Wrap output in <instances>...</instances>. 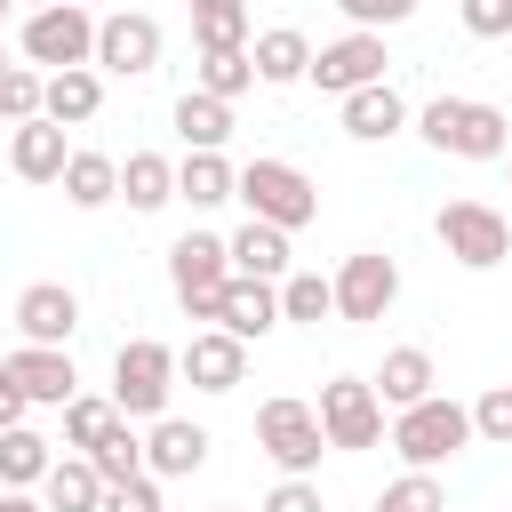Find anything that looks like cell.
<instances>
[{
  "mask_svg": "<svg viewBox=\"0 0 512 512\" xmlns=\"http://www.w3.org/2000/svg\"><path fill=\"white\" fill-rule=\"evenodd\" d=\"M192 40L200 48H248V0H192Z\"/></svg>",
  "mask_w": 512,
  "mask_h": 512,
  "instance_id": "31",
  "label": "cell"
},
{
  "mask_svg": "<svg viewBox=\"0 0 512 512\" xmlns=\"http://www.w3.org/2000/svg\"><path fill=\"white\" fill-rule=\"evenodd\" d=\"M120 200H128L136 216L168 208V200H176V160H168V152H128V160H120Z\"/></svg>",
  "mask_w": 512,
  "mask_h": 512,
  "instance_id": "26",
  "label": "cell"
},
{
  "mask_svg": "<svg viewBox=\"0 0 512 512\" xmlns=\"http://www.w3.org/2000/svg\"><path fill=\"white\" fill-rule=\"evenodd\" d=\"M208 424H192V416H160L152 432H144V472L152 480H192L200 464H208Z\"/></svg>",
  "mask_w": 512,
  "mask_h": 512,
  "instance_id": "16",
  "label": "cell"
},
{
  "mask_svg": "<svg viewBox=\"0 0 512 512\" xmlns=\"http://www.w3.org/2000/svg\"><path fill=\"white\" fill-rule=\"evenodd\" d=\"M0 72H8V56H0Z\"/></svg>",
  "mask_w": 512,
  "mask_h": 512,
  "instance_id": "46",
  "label": "cell"
},
{
  "mask_svg": "<svg viewBox=\"0 0 512 512\" xmlns=\"http://www.w3.org/2000/svg\"><path fill=\"white\" fill-rule=\"evenodd\" d=\"M472 440H496V448H512V384H488V392L472 400Z\"/></svg>",
  "mask_w": 512,
  "mask_h": 512,
  "instance_id": "37",
  "label": "cell"
},
{
  "mask_svg": "<svg viewBox=\"0 0 512 512\" xmlns=\"http://www.w3.org/2000/svg\"><path fill=\"white\" fill-rule=\"evenodd\" d=\"M104 112V72L96 64H80V72H48V104H40V120H56V128H88Z\"/></svg>",
  "mask_w": 512,
  "mask_h": 512,
  "instance_id": "23",
  "label": "cell"
},
{
  "mask_svg": "<svg viewBox=\"0 0 512 512\" xmlns=\"http://www.w3.org/2000/svg\"><path fill=\"white\" fill-rule=\"evenodd\" d=\"M48 472H56V440L48 432H32V424L0 432V488H40Z\"/></svg>",
  "mask_w": 512,
  "mask_h": 512,
  "instance_id": "27",
  "label": "cell"
},
{
  "mask_svg": "<svg viewBox=\"0 0 512 512\" xmlns=\"http://www.w3.org/2000/svg\"><path fill=\"white\" fill-rule=\"evenodd\" d=\"M72 328H80V296H72L64 280H32V288L16 296V336H24V344H64V352H72Z\"/></svg>",
  "mask_w": 512,
  "mask_h": 512,
  "instance_id": "15",
  "label": "cell"
},
{
  "mask_svg": "<svg viewBox=\"0 0 512 512\" xmlns=\"http://www.w3.org/2000/svg\"><path fill=\"white\" fill-rule=\"evenodd\" d=\"M240 208L256 216V224H280V232H304L312 216H320V184L296 168V160H272V152H256L248 168H240Z\"/></svg>",
  "mask_w": 512,
  "mask_h": 512,
  "instance_id": "3",
  "label": "cell"
},
{
  "mask_svg": "<svg viewBox=\"0 0 512 512\" xmlns=\"http://www.w3.org/2000/svg\"><path fill=\"white\" fill-rule=\"evenodd\" d=\"M0 376H8L32 408H64V400H80V368H72L64 344H16V352L0 360Z\"/></svg>",
  "mask_w": 512,
  "mask_h": 512,
  "instance_id": "13",
  "label": "cell"
},
{
  "mask_svg": "<svg viewBox=\"0 0 512 512\" xmlns=\"http://www.w3.org/2000/svg\"><path fill=\"white\" fill-rule=\"evenodd\" d=\"M32 8H48V0H32Z\"/></svg>",
  "mask_w": 512,
  "mask_h": 512,
  "instance_id": "47",
  "label": "cell"
},
{
  "mask_svg": "<svg viewBox=\"0 0 512 512\" xmlns=\"http://www.w3.org/2000/svg\"><path fill=\"white\" fill-rule=\"evenodd\" d=\"M168 288H176L184 320L216 328V312H224V288H232V248H224V232H184V240L168 248Z\"/></svg>",
  "mask_w": 512,
  "mask_h": 512,
  "instance_id": "4",
  "label": "cell"
},
{
  "mask_svg": "<svg viewBox=\"0 0 512 512\" xmlns=\"http://www.w3.org/2000/svg\"><path fill=\"white\" fill-rule=\"evenodd\" d=\"M216 328H224V336H240V344H264V336L280 328V280H240V272H232Z\"/></svg>",
  "mask_w": 512,
  "mask_h": 512,
  "instance_id": "17",
  "label": "cell"
},
{
  "mask_svg": "<svg viewBox=\"0 0 512 512\" xmlns=\"http://www.w3.org/2000/svg\"><path fill=\"white\" fill-rule=\"evenodd\" d=\"M176 200L184 208H224V200H240V168L224 152H184L176 160Z\"/></svg>",
  "mask_w": 512,
  "mask_h": 512,
  "instance_id": "24",
  "label": "cell"
},
{
  "mask_svg": "<svg viewBox=\"0 0 512 512\" xmlns=\"http://www.w3.org/2000/svg\"><path fill=\"white\" fill-rule=\"evenodd\" d=\"M168 120H176L184 152H224V144H232V104H224V96H200V88H184Z\"/></svg>",
  "mask_w": 512,
  "mask_h": 512,
  "instance_id": "25",
  "label": "cell"
},
{
  "mask_svg": "<svg viewBox=\"0 0 512 512\" xmlns=\"http://www.w3.org/2000/svg\"><path fill=\"white\" fill-rule=\"evenodd\" d=\"M504 176H512V152H504Z\"/></svg>",
  "mask_w": 512,
  "mask_h": 512,
  "instance_id": "45",
  "label": "cell"
},
{
  "mask_svg": "<svg viewBox=\"0 0 512 512\" xmlns=\"http://www.w3.org/2000/svg\"><path fill=\"white\" fill-rule=\"evenodd\" d=\"M8 8H16V0H0V24H8Z\"/></svg>",
  "mask_w": 512,
  "mask_h": 512,
  "instance_id": "44",
  "label": "cell"
},
{
  "mask_svg": "<svg viewBox=\"0 0 512 512\" xmlns=\"http://www.w3.org/2000/svg\"><path fill=\"white\" fill-rule=\"evenodd\" d=\"M0 512H48V504H40L32 488H0Z\"/></svg>",
  "mask_w": 512,
  "mask_h": 512,
  "instance_id": "43",
  "label": "cell"
},
{
  "mask_svg": "<svg viewBox=\"0 0 512 512\" xmlns=\"http://www.w3.org/2000/svg\"><path fill=\"white\" fill-rule=\"evenodd\" d=\"M384 64H392V56H384V32H344V40H320V48H312V88L344 104V96L376 88Z\"/></svg>",
  "mask_w": 512,
  "mask_h": 512,
  "instance_id": "11",
  "label": "cell"
},
{
  "mask_svg": "<svg viewBox=\"0 0 512 512\" xmlns=\"http://www.w3.org/2000/svg\"><path fill=\"white\" fill-rule=\"evenodd\" d=\"M336 120H344V136H352V144H384V136H400V128H408V96H400L392 80H376V88L344 96V104H336Z\"/></svg>",
  "mask_w": 512,
  "mask_h": 512,
  "instance_id": "19",
  "label": "cell"
},
{
  "mask_svg": "<svg viewBox=\"0 0 512 512\" xmlns=\"http://www.w3.org/2000/svg\"><path fill=\"white\" fill-rule=\"evenodd\" d=\"M104 512H160V480L136 472V480H120V488H104Z\"/></svg>",
  "mask_w": 512,
  "mask_h": 512,
  "instance_id": "40",
  "label": "cell"
},
{
  "mask_svg": "<svg viewBox=\"0 0 512 512\" xmlns=\"http://www.w3.org/2000/svg\"><path fill=\"white\" fill-rule=\"evenodd\" d=\"M216 512H232V504H216Z\"/></svg>",
  "mask_w": 512,
  "mask_h": 512,
  "instance_id": "48",
  "label": "cell"
},
{
  "mask_svg": "<svg viewBox=\"0 0 512 512\" xmlns=\"http://www.w3.org/2000/svg\"><path fill=\"white\" fill-rule=\"evenodd\" d=\"M88 464L104 472V488H120V480H136V472H144V440L128 432V416H120V424H112V432L88 448Z\"/></svg>",
  "mask_w": 512,
  "mask_h": 512,
  "instance_id": "34",
  "label": "cell"
},
{
  "mask_svg": "<svg viewBox=\"0 0 512 512\" xmlns=\"http://www.w3.org/2000/svg\"><path fill=\"white\" fill-rule=\"evenodd\" d=\"M40 504L48 512H104V472L88 456H56V472L40 480Z\"/></svg>",
  "mask_w": 512,
  "mask_h": 512,
  "instance_id": "28",
  "label": "cell"
},
{
  "mask_svg": "<svg viewBox=\"0 0 512 512\" xmlns=\"http://www.w3.org/2000/svg\"><path fill=\"white\" fill-rule=\"evenodd\" d=\"M40 104H48V72L8 64V72H0V120H8V128H24V120H40Z\"/></svg>",
  "mask_w": 512,
  "mask_h": 512,
  "instance_id": "35",
  "label": "cell"
},
{
  "mask_svg": "<svg viewBox=\"0 0 512 512\" xmlns=\"http://www.w3.org/2000/svg\"><path fill=\"white\" fill-rule=\"evenodd\" d=\"M416 136L448 160H504L512 152V112L488 96H432L416 112Z\"/></svg>",
  "mask_w": 512,
  "mask_h": 512,
  "instance_id": "1",
  "label": "cell"
},
{
  "mask_svg": "<svg viewBox=\"0 0 512 512\" xmlns=\"http://www.w3.org/2000/svg\"><path fill=\"white\" fill-rule=\"evenodd\" d=\"M168 392H176V352L160 336H128L112 352V408L120 416H168Z\"/></svg>",
  "mask_w": 512,
  "mask_h": 512,
  "instance_id": "8",
  "label": "cell"
},
{
  "mask_svg": "<svg viewBox=\"0 0 512 512\" xmlns=\"http://www.w3.org/2000/svg\"><path fill=\"white\" fill-rule=\"evenodd\" d=\"M384 440H392V456H400L408 472H440L448 456H464V448H472V408H464V400H448V392H432V400L400 408Z\"/></svg>",
  "mask_w": 512,
  "mask_h": 512,
  "instance_id": "2",
  "label": "cell"
},
{
  "mask_svg": "<svg viewBox=\"0 0 512 512\" xmlns=\"http://www.w3.org/2000/svg\"><path fill=\"white\" fill-rule=\"evenodd\" d=\"M256 512H328V496H320V480H280Z\"/></svg>",
  "mask_w": 512,
  "mask_h": 512,
  "instance_id": "41",
  "label": "cell"
},
{
  "mask_svg": "<svg viewBox=\"0 0 512 512\" xmlns=\"http://www.w3.org/2000/svg\"><path fill=\"white\" fill-rule=\"evenodd\" d=\"M192 88H200V96H224V104H240V96L256 88V64H248V48H200V72H192Z\"/></svg>",
  "mask_w": 512,
  "mask_h": 512,
  "instance_id": "30",
  "label": "cell"
},
{
  "mask_svg": "<svg viewBox=\"0 0 512 512\" xmlns=\"http://www.w3.org/2000/svg\"><path fill=\"white\" fill-rule=\"evenodd\" d=\"M224 248H232V272L240 280H288L296 264H288V232L280 224H240V232H224Z\"/></svg>",
  "mask_w": 512,
  "mask_h": 512,
  "instance_id": "22",
  "label": "cell"
},
{
  "mask_svg": "<svg viewBox=\"0 0 512 512\" xmlns=\"http://www.w3.org/2000/svg\"><path fill=\"white\" fill-rule=\"evenodd\" d=\"M248 64H256L264 88H296V80H312V40L296 24H272V32L248 40Z\"/></svg>",
  "mask_w": 512,
  "mask_h": 512,
  "instance_id": "21",
  "label": "cell"
},
{
  "mask_svg": "<svg viewBox=\"0 0 512 512\" xmlns=\"http://www.w3.org/2000/svg\"><path fill=\"white\" fill-rule=\"evenodd\" d=\"M176 376H184L192 392H240V376H248V344L224 336V328H192V344L176 352Z\"/></svg>",
  "mask_w": 512,
  "mask_h": 512,
  "instance_id": "14",
  "label": "cell"
},
{
  "mask_svg": "<svg viewBox=\"0 0 512 512\" xmlns=\"http://www.w3.org/2000/svg\"><path fill=\"white\" fill-rule=\"evenodd\" d=\"M280 320H304V328L336 320V288H328L320 272H288V280H280Z\"/></svg>",
  "mask_w": 512,
  "mask_h": 512,
  "instance_id": "32",
  "label": "cell"
},
{
  "mask_svg": "<svg viewBox=\"0 0 512 512\" xmlns=\"http://www.w3.org/2000/svg\"><path fill=\"white\" fill-rule=\"evenodd\" d=\"M96 24L104 16H88L80 0H48V8H32L24 16V64L32 72H80V64H96Z\"/></svg>",
  "mask_w": 512,
  "mask_h": 512,
  "instance_id": "5",
  "label": "cell"
},
{
  "mask_svg": "<svg viewBox=\"0 0 512 512\" xmlns=\"http://www.w3.org/2000/svg\"><path fill=\"white\" fill-rule=\"evenodd\" d=\"M328 288H336V320H344V328H368V320H384V312L400 304V264H392L384 248H352Z\"/></svg>",
  "mask_w": 512,
  "mask_h": 512,
  "instance_id": "10",
  "label": "cell"
},
{
  "mask_svg": "<svg viewBox=\"0 0 512 512\" xmlns=\"http://www.w3.org/2000/svg\"><path fill=\"white\" fill-rule=\"evenodd\" d=\"M344 8V24L352 32H392V24H408L416 16V0H336Z\"/></svg>",
  "mask_w": 512,
  "mask_h": 512,
  "instance_id": "38",
  "label": "cell"
},
{
  "mask_svg": "<svg viewBox=\"0 0 512 512\" xmlns=\"http://www.w3.org/2000/svg\"><path fill=\"white\" fill-rule=\"evenodd\" d=\"M368 384H376V400H384V416H400V408H416V400H432V384H440V368H432V352H424V344H392V352H384V368H376Z\"/></svg>",
  "mask_w": 512,
  "mask_h": 512,
  "instance_id": "18",
  "label": "cell"
},
{
  "mask_svg": "<svg viewBox=\"0 0 512 512\" xmlns=\"http://www.w3.org/2000/svg\"><path fill=\"white\" fill-rule=\"evenodd\" d=\"M376 512H448V488H440V472H400V480H384Z\"/></svg>",
  "mask_w": 512,
  "mask_h": 512,
  "instance_id": "36",
  "label": "cell"
},
{
  "mask_svg": "<svg viewBox=\"0 0 512 512\" xmlns=\"http://www.w3.org/2000/svg\"><path fill=\"white\" fill-rule=\"evenodd\" d=\"M112 424H120V408H112L104 392H80V400H64V448H72V456H88V448H96Z\"/></svg>",
  "mask_w": 512,
  "mask_h": 512,
  "instance_id": "33",
  "label": "cell"
},
{
  "mask_svg": "<svg viewBox=\"0 0 512 512\" xmlns=\"http://www.w3.org/2000/svg\"><path fill=\"white\" fill-rule=\"evenodd\" d=\"M472 40H512V0H456Z\"/></svg>",
  "mask_w": 512,
  "mask_h": 512,
  "instance_id": "39",
  "label": "cell"
},
{
  "mask_svg": "<svg viewBox=\"0 0 512 512\" xmlns=\"http://www.w3.org/2000/svg\"><path fill=\"white\" fill-rule=\"evenodd\" d=\"M24 416H32V400H24V392H16V384H8V376H0V432H16V424H24Z\"/></svg>",
  "mask_w": 512,
  "mask_h": 512,
  "instance_id": "42",
  "label": "cell"
},
{
  "mask_svg": "<svg viewBox=\"0 0 512 512\" xmlns=\"http://www.w3.org/2000/svg\"><path fill=\"white\" fill-rule=\"evenodd\" d=\"M96 72H112V80H144V72H160V16H144V8H112V16L96 24Z\"/></svg>",
  "mask_w": 512,
  "mask_h": 512,
  "instance_id": "12",
  "label": "cell"
},
{
  "mask_svg": "<svg viewBox=\"0 0 512 512\" xmlns=\"http://www.w3.org/2000/svg\"><path fill=\"white\" fill-rule=\"evenodd\" d=\"M432 240L448 248V264H464V272H496V264L512 256V216L488 208V200H440Z\"/></svg>",
  "mask_w": 512,
  "mask_h": 512,
  "instance_id": "7",
  "label": "cell"
},
{
  "mask_svg": "<svg viewBox=\"0 0 512 512\" xmlns=\"http://www.w3.org/2000/svg\"><path fill=\"white\" fill-rule=\"evenodd\" d=\"M256 448L280 464V480H312V472H320V448H328L320 408L296 400V392H272V400L256 408Z\"/></svg>",
  "mask_w": 512,
  "mask_h": 512,
  "instance_id": "6",
  "label": "cell"
},
{
  "mask_svg": "<svg viewBox=\"0 0 512 512\" xmlns=\"http://www.w3.org/2000/svg\"><path fill=\"white\" fill-rule=\"evenodd\" d=\"M320 432H328V448H344V456H360V448H376L392 424H384V400H376V384L368 376H328L320 384Z\"/></svg>",
  "mask_w": 512,
  "mask_h": 512,
  "instance_id": "9",
  "label": "cell"
},
{
  "mask_svg": "<svg viewBox=\"0 0 512 512\" xmlns=\"http://www.w3.org/2000/svg\"><path fill=\"white\" fill-rule=\"evenodd\" d=\"M64 160H72V144H64L56 120H24V128H8V168H16L24 184H64Z\"/></svg>",
  "mask_w": 512,
  "mask_h": 512,
  "instance_id": "20",
  "label": "cell"
},
{
  "mask_svg": "<svg viewBox=\"0 0 512 512\" xmlns=\"http://www.w3.org/2000/svg\"><path fill=\"white\" fill-rule=\"evenodd\" d=\"M64 200H72V208H104V200H120V160L72 144V160H64Z\"/></svg>",
  "mask_w": 512,
  "mask_h": 512,
  "instance_id": "29",
  "label": "cell"
}]
</instances>
